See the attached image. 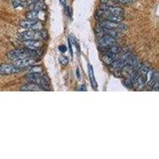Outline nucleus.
Returning a JSON list of instances; mask_svg holds the SVG:
<instances>
[{"label":"nucleus","instance_id":"39448f33","mask_svg":"<svg viewBox=\"0 0 159 159\" xmlns=\"http://www.w3.org/2000/svg\"><path fill=\"white\" fill-rule=\"evenodd\" d=\"M100 26L104 28H107V29L113 30L117 32L119 31H123L126 30V25H123L121 22H111V21H102L100 23Z\"/></svg>","mask_w":159,"mask_h":159},{"label":"nucleus","instance_id":"1a4fd4ad","mask_svg":"<svg viewBox=\"0 0 159 159\" xmlns=\"http://www.w3.org/2000/svg\"><path fill=\"white\" fill-rule=\"evenodd\" d=\"M23 43L27 47V49H33V50L40 49L43 45L42 42L40 40H26L24 41Z\"/></svg>","mask_w":159,"mask_h":159},{"label":"nucleus","instance_id":"9b49d317","mask_svg":"<svg viewBox=\"0 0 159 159\" xmlns=\"http://www.w3.org/2000/svg\"><path fill=\"white\" fill-rule=\"evenodd\" d=\"M45 6L43 0H34L30 3L29 9L30 11H41L45 9Z\"/></svg>","mask_w":159,"mask_h":159},{"label":"nucleus","instance_id":"f03ea898","mask_svg":"<svg viewBox=\"0 0 159 159\" xmlns=\"http://www.w3.org/2000/svg\"><path fill=\"white\" fill-rule=\"evenodd\" d=\"M26 78L31 83L37 84L42 88V89H45V90H47L46 88L49 87V84H48L47 80H45V78L43 76H42V74H38V73H30V72L29 74L26 76Z\"/></svg>","mask_w":159,"mask_h":159},{"label":"nucleus","instance_id":"393cba45","mask_svg":"<svg viewBox=\"0 0 159 159\" xmlns=\"http://www.w3.org/2000/svg\"><path fill=\"white\" fill-rule=\"evenodd\" d=\"M59 1L61 3V5L65 6V4H66V0H59Z\"/></svg>","mask_w":159,"mask_h":159},{"label":"nucleus","instance_id":"f3484780","mask_svg":"<svg viewBox=\"0 0 159 159\" xmlns=\"http://www.w3.org/2000/svg\"><path fill=\"white\" fill-rule=\"evenodd\" d=\"M40 11H30L26 13V18L30 20H38L39 18Z\"/></svg>","mask_w":159,"mask_h":159},{"label":"nucleus","instance_id":"5701e85b","mask_svg":"<svg viewBox=\"0 0 159 159\" xmlns=\"http://www.w3.org/2000/svg\"><path fill=\"white\" fill-rule=\"evenodd\" d=\"M58 49H59V50L61 51V52H66V50H67V48H66V46H65V45H60Z\"/></svg>","mask_w":159,"mask_h":159},{"label":"nucleus","instance_id":"412c9836","mask_svg":"<svg viewBox=\"0 0 159 159\" xmlns=\"http://www.w3.org/2000/svg\"><path fill=\"white\" fill-rule=\"evenodd\" d=\"M22 4V0H11V6L14 8H17Z\"/></svg>","mask_w":159,"mask_h":159},{"label":"nucleus","instance_id":"dca6fc26","mask_svg":"<svg viewBox=\"0 0 159 159\" xmlns=\"http://www.w3.org/2000/svg\"><path fill=\"white\" fill-rule=\"evenodd\" d=\"M139 71L140 72V74L147 76V74H148L150 71V65L149 64H143V65H141V66L139 67Z\"/></svg>","mask_w":159,"mask_h":159},{"label":"nucleus","instance_id":"7ed1b4c3","mask_svg":"<svg viewBox=\"0 0 159 159\" xmlns=\"http://www.w3.org/2000/svg\"><path fill=\"white\" fill-rule=\"evenodd\" d=\"M20 26H22L24 29H26L28 30L33 31H40L43 29V25L42 22L37 20H22L19 22Z\"/></svg>","mask_w":159,"mask_h":159},{"label":"nucleus","instance_id":"9d476101","mask_svg":"<svg viewBox=\"0 0 159 159\" xmlns=\"http://www.w3.org/2000/svg\"><path fill=\"white\" fill-rule=\"evenodd\" d=\"M99 43L102 47H111L112 45H116V38L108 36H101Z\"/></svg>","mask_w":159,"mask_h":159},{"label":"nucleus","instance_id":"423d86ee","mask_svg":"<svg viewBox=\"0 0 159 159\" xmlns=\"http://www.w3.org/2000/svg\"><path fill=\"white\" fill-rule=\"evenodd\" d=\"M19 68L16 67L15 65H2L0 66V74L11 75L19 72Z\"/></svg>","mask_w":159,"mask_h":159},{"label":"nucleus","instance_id":"20e7f679","mask_svg":"<svg viewBox=\"0 0 159 159\" xmlns=\"http://www.w3.org/2000/svg\"><path fill=\"white\" fill-rule=\"evenodd\" d=\"M45 32L44 31H33V30H26L25 32L21 33L19 34L20 38L23 41L26 40H40L45 39Z\"/></svg>","mask_w":159,"mask_h":159},{"label":"nucleus","instance_id":"6e6552de","mask_svg":"<svg viewBox=\"0 0 159 159\" xmlns=\"http://www.w3.org/2000/svg\"><path fill=\"white\" fill-rule=\"evenodd\" d=\"M34 60L31 57H25V58H19V59L15 60L14 62V65L18 68H25L28 67L30 65H32L34 64Z\"/></svg>","mask_w":159,"mask_h":159},{"label":"nucleus","instance_id":"ddd939ff","mask_svg":"<svg viewBox=\"0 0 159 159\" xmlns=\"http://www.w3.org/2000/svg\"><path fill=\"white\" fill-rule=\"evenodd\" d=\"M103 9L107 11L110 14L113 15H122V16H123V14H124L123 8L119 7H115V6H113V7H106Z\"/></svg>","mask_w":159,"mask_h":159},{"label":"nucleus","instance_id":"0eeeda50","mask_svg":"<svg viewBox=\"0 0 159 159\" xmlns=\"http://www.w3.org/2000/svg\"><path fill=\"white\" fill-rule=\"evenodd\" d=\"M146 84H147V77L146 76L140 74L136 76L132 86L135 88L137 90H142L146 86Z\"/></svg>","mask_w":159,"mask_h":159},{"label":"nucleus","instance_id":"bb28decb","mask_svg":"<svg viewBox=\"0 0 159 159\" xmlns=\"http://www.w3.org/2000/svg\"><path fill=\"white\" fill-rule=\"evenodd\" d=\"M27 1H29V2H32V1H34V0H27Z\"/></svg>","mask_w":159,"mask_h":159},{"label":"nucleus","instance_id":"4468645a","mask_svg":"<svg viewBox=\"0 0 159 159\" xmlns=\"http://www.w3.org/2000/svg\"><path fill=\"white\" fill-rule=\"evenodd\" d=\"M121 51V48L118 46V45H112L111 47H109V49H107V51L105 52V55L107 56H112V55H116L119 54V52Z\"/></svg>","mask_w":159,"mask_h":159},{"label":"nucleus","instance_id":"2eb2a0df","mask_svg":"<svg viewBox=\"0 0 159 159\" xmlns=\"http://www.w3.org/2000/svg\"><path fill=\"white\" fill-rule=\"evenodd\" d=\"M89 76L90 78L91 84L92 85V88L94 89H97V84L96 82V80H95L94 76V72H93V69H92V65H89Z\"/></svg>","mask_w":159,"mask_h":159},{"label":"nucleus","instance_id":"f8f14e48","mask_svg":"<svg viewBox=\"0 0 159 159\" xmlns=\"http://www.w3.org/2000/svg\"><path fill=\"white\" fill-rule=\"evenodd\" d=\"M21 90L22 91H25V92H37V91H42L43 89L42 88L40 87L39 85L37 84L34 83H30L27 84L23 85L22 88H21Z\"/></svg>","mask_w":159,"mask_h":159},{"label":"nucleus","instance_id":"aec40b11","mask_svg":"<svg viewBox=\"0 0 159 159\" xmlns=\"http://www.w3.org/2000/svg\"><path fill=\"white\" fill-rule=\"evenodd\" d=\"M100 1L102 3L106 5L107 7H113L115 6V2H116L115 0H100Z\"/></svg>","mask_w":159,"mask_h":159},{"label":"nucleus","instance_id":"a878e982","mask_svg":"<svg viewBox=\"0 0 159 159\" xmlns=\"http://www.w3.org/2000/svg\"><path fill=\"white\" fill-rule=\"evenodd\" d=\"M76 75H77V78H80V72H79V69H76Z\"/></svg>","mask_w":159,"mask_h":159},{"label":"nucleus","instance_id":"b1692460","mask_svg":"<svg viewBox=\"0 0 159 159\" xmlns=\"http://www.w3.org/2000/svg\"><path fill=\"white\" fill-rule=\"evenodd\" d=\"M79 91H87V89H86V88H85L84 85H81V87H80V89H79Z\"/></svg>","mask_w":159,"mask_h":159},{"label":"nucleus","instance_id":"a211bd4d","mask_svg":"<svg viewBox=\"0 0 159 159\" xmlns=\"http://www.w3.org/2000/svg\"><path fill=\"white\" fill-rule=\"evenodd\" d=\"M43 71V68L42 66H31L30 69V73H38V74H42Z\"/></svg>","mask_w":159,"mask_h":159},{"label":"nucleus","instance_id":"f257e3e1","mask_svg":"<svg viewBox=\"0 0 159 159\" xmlns=\"http://www.w3.org/2000/svg\"><path fill=\"white\" fill-rule=\"evenodd\" d=\"M37 55V52L35 50L30 49H15L7 53L8 58L11 60L15 61L19 58H25V57H32Z\"/></svg>","mask_w":159,"mask_h":159},{"label":"nucleus","instance_id":"6ab92c4d","mask_svg":"<svg viewBox=\"0 0 159 159\" xmlns=\"http://www.w3.org/2000/svg\"><path fill=\"white\" fill-rule=\"evenodd\" d=\"M59 61L62 66H66L69 64V59L65 56H64V55H61L59 57Z\"/></svg>","mask_w":159,"mask_h":159},{"label":"nucleus","instance_id":"4be33fe9","mask_svg":"<svg viewBox=\"0 0 159 159\" xmlns=\"http://www.w3.org/2000/svg\"><path fill=\"white\" fill-rule=\"evenodd\" d=\"M115 1L123 4H130L133 2V0H115Z\"/></svg>","mask_w":159,"mask_h":159}]
</instances>
